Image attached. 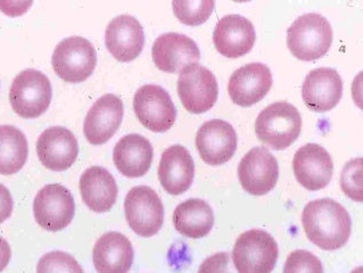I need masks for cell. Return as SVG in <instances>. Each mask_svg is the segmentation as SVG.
Segmentation results:
<instances>
[{"mask_svg":"<svg viewBox=\"0 0 363 273\" xmlns=\"http://www.w3.org/2000/svg\"><path fill=\"white\" fill-rule=\"evenodd\" d=\"M133 257V244L116 231L105 233L94 246V265L99 273H128Z\"/></svg>","mask_w":363,"mask_h":273,"instance_id":"cell-22","label":"cell"},{"mask_svg":"<svg viewBox=\"0 0 363 273\" xmlns=\"http://www.w3.org/2000/svg\"><path fill=\"white\" fill-rule=\"evenodd\" d=\"M80 193L84 204L96 213L112 210L118 199L116 179L106 169L91 167L80 178Z\"/></svg>","mask_w":363,"mask_h":273,"instance_id":"cell-24","label":"cell"},{"mask_svg":"<svg viewBox=\"0 0 363 273\" xmlns=\"http://www.w3.org/2000/svg\"><path fill=\"white\" fill-rule=\"evenodd\" d=\"M173 225L182 236L203 238L208 236L213 228V210L203 199H187L179 204L173 212Z\"/></svg>","mask_w":363,"mask_h":273,"instance_id":"cell-25","label":"cell"},{"mask_svg":"<svg viewBox=\"0 0 363 273\" xmlns=\"http://www.w3.org/2000/svg\"><path fill=\"white\" fill-rule=\"evenodd\" d=\"M105 45L118 62L133 61L144 49L145 33L142 24L130 15L113 18L105 31Z\"/></svg>","mask_w":363,"mask_h":273,"instance_id":"cell-16","label":"cell"},{"mask_svg":"<svg viewBox=\"0 0 363 273\" xmlns=\"http://www.w3.org/2000/svg\"><path fill=\"white\" fill-rule=\"evenodd\" d=\"M340 187L350 199L362 201V158H355L346 164L340 178Z\"/></svg>","mask_w":363,"mask_h":273,"instance_id":"cell-29","label":"cell"},{"mask_svg":"<svg viewBox=\"0 0 363 273\" xmlns=\"http://www.w3.org/2000/svg\"><path fill=\"white\" fill-rule=\"evenodd\" d=\"M302 223L308 240L321 250L343 247L351 236V216L334 199L310 201L303 210Z\"/></svg>","mask_w":363,"mask_h":273,"instance_id":"cell-1","label":"cell"},{"mask_svg":"<svg viewBox=\"0 0 363 273\" xmlns=\"http://www.w3.org/2000/svg\"><path fill=\"white\" fill-rule=\"evenodd\" d=\"M177 90L184 107L194 114L208 112L214 106L219 96L216 75L197 63L182 69Z\"/></svg>","mask_w":363,"mask_h":273,"instance_id":"cell-8","label":"cell"},{"mask_svg":"<svg viewBox=\"0 0 363 273\" xmlns=\"http://www.w3.org/2000/svg\"><path fill=\"white\" fill-rule=\"evenodd\" d=\"M75 203L69 190L60 184H47L33 201L35 221L45 230H63L74 218Z\"/></svg>","mask_w":363,"mask_h":273,"instance_id":"cell-9","label":"cell"},{"mask_svg":"<svg viewBox=\"0 0 363 273\" xmlns=\"http://www.w3.org/2000/svg\"><path fill=\"white\" fill-rule=\"evenodd\" d=\"M56 74L69 84L84 82L95 71V47L82 37H69L58 43L52 57Z\"/></svg>","mask_w":363,"mask_h":273,"instance_id":"cell-6","label":"cell"},{"mask_svg":"<svg viewBox=\"0 0 363 273\" xmlns=\"http://www.w3.org/2000/svg\"><path fill=\"white\" fill-rule=\"evenodd\" d=\"M12 257V250L6 239L0 237V272H3Z\"/></svg>","mask_w":363,"mask_h":273,"instance_id":"cell-33","label":"cell"},{"mask_svg":"<svg viewBox=\"0 0 363 273\" xmlns=\"http://www.w3.org/2000/svg\"><path fill=\"white\" fill-rule=\"evenodd\" d=\"M13 207L14 203L11 191L4 184H0V225L12 216Z\"/></svg>","mask_w":363,"mask_h":273,"instance_id":"cell-32","label":"cell"},{"mask_svg":"<svg viewBox=\"0 0 363 273\" xmlns=\"http://www.w3.org/2000/svg\"><path fill=\"white\" fill-rule=\"evenodd\" d=\"M123 113V103L118 96L107 94L99 98L84 118L86 140L95 146L107 143L121 126Z\"/></svg>","mask_w":363,"mask_h":273,"instance_id":"cell-17","label":"cell"},{"mask_svg":"<svg viewBox=\"0 0 363 273\" xmlns=\"http://www.w3.org/2000/svg\"><path fill=\"white\" fill-rule=\"evenodd\" d=\"M283 273H323V267L317 256L308 250H297L286 260Z\"/></svg>","mask_w":363,"mask_h":273,"instance_id":"cell-30","label":"cell"},{"mask_svg":"<svg viewBox=\"0 0 363 273\" xmlns=\"http://www.w3.org/2000/svg\"><path fill=\"white\" fill-rule=\"evenodd\" d=\"M37 273H84V270L72 255L55 250L39 260Z\"/></svg>","mask_w":363,"mask_h":273,"instance_id":"cell-28","label":"cell"},{"mask_svg":"<svg viewBox=\"0 0 363 273\" xmlns=\"http://www.w3.org/2000/svg\"><path fill=\"white\" fill-rule=\"evenodd\" d=\"M195 164L191 152L182 145H174L162 154L159 180L170 195H182L191 187Z\"/></svg>","mask_w":363,"mask_h":273,"instance_id":"cell-21","label":"cell"},{"mask_svg":"<svg viewBox=\"0 0 363 273\" xmlns=\"http://www.w3.org/2000/svg\"><path fill=\"white\" fill-rule=\"evenodd\" d=\"M272 86V73L262 63L247 64L233 73L228 91L231 101L242 107H250L262 101Z\"/></svg>","mask_w":363,"mask_h":273,"instance_id":"cell-19","label":"cell"},{"mask_svg":"<svg viewBox=\"0 0 363 273\" xmlns=\"http://www.w3.org/2000/svg\"><path fill=\"white\" fill-rule=\"evenodd\" d=\"M50 79L37 69H24L14 79L9 101L12 108L23 118H37L46 112L52 103Z\"/></svg>","mask_w":363,"mask_h":273,"instance_id":"cell-5","label":"cell"},{"mask_svg":"<svg viewBox=\"0 0 363 273\" xmlns=\"http://www.w3.org/2000/svg\"><path fill=\"white\" fill-rule=\"evenodd\" d=\"M237 133L228 122L211 120L199 128L196 147L203 161L213 167L230 161L237 150Z\"/></svg>","mask_w":363,"mask_h":273,"instance_id":"cell-12","label":"cell"},{"mask_svg":"<svg viewBox=\"0 0 363 273\" xmlns=\"http://www.w3.org/2000/svg\"><path fill=\"white\" fill-rule=\"evenodd\" d=\"M152 56L156 67L163 72L180 73L185 67L199 61L201 52L191 38L169 32L156 39Z\"/></svg>","mask_w":363,"mask_h":273,"instance_id":"cell-14","label":"cell"},{"mask_svg":"<svg viewBox=\"0 0 363 273\" xmlns=\"http://www.w3.org/2000/svg\"><path fill=\"white\" fill-rule=\"evenodd\" d=\"M28 155L26 135L13 126H0V174L12 176L22 170Z\"/></svg>","mask_w":363,"mask_h":273,"instance_id":"cell-26","label":"cell"},{"mask_svg":"<svg viewBox=\"0 0 363 273\" xmlns=\"http://www.w3.org/2000/svg\"><path fill=\"white\" fill-rule=\"evenodd\" d=\"M133 109L139 122L153 133H165L176 122L177 109L170 95L156 84H146L137 90Z\"/></svg>","mask_w":363,"mask_h":273,"instance_id":"cell-10","label":"cell"},{"mask_svg":"<svg viewBox=\"0 0 363 273\" xmlns=\"http://www.w3.org/2000/svg\"><path fill=\"white\" fill-rule=\"evenodd\" d=\"M37 154L41 164L48 170L67 171L78 157V140L67 128H48L38 139Z\"/></svg>","mask_w":363,"mask_h":273,"instance_id":"cell-15","label":"cell"},{"mask_svg":"<svg viewBox=\"0 0 363 273\" xmlns=\"http://www.w3.org/2000/svg\"><path fill=\"white\" fill-rule=\"evenodd\" d=\"M333 43V29L323 15H302L287 30V46L301 61H315L328 52Z\"/></svg>","mask_w":363,"mask_h":273,"instance_id":"cell-3","label":"cell"},{"mask_svg":"<svg viewBox=\"0 0 363 273\" xmlns=\"http://www.w3.org/2000/svg\"><path fill=\"white\" fill-rule=\"evenodd\" d=\"M293 170L297 182L310 191L328 186L332 180L334 163L323 146L308 144L301 147L293 160Z\"/></svg>","mask_w":363,"mask_h":273,"instance_id":"cell-13","label":"cell"},{"mask_svg":"<svg viewBox=\"0 0 363 273\" xmlns=\"http://www.w3.org/2000/svg\"><path fill=\"white\" fill-rule=\"evenodd\" d=\"M199 273H238L231 255L227 252L213 254L203 262Z\"/></svg>","mask_w":363,"mask_h":273,"instance_id":"cell-31","label":"cell"},{"mask_svg":"<svg viewBox=\"0 0 363 273\" xmlns=\"http://www.w3.org/2000/svg\"><path fill=\"white\" fill-rule=\"evenodd\" d=\"M128 225L140 237H152L161 230L164 206L155 190L138 186L128 193L124 201Z\"/></svg>","mask_w":363,"mask_h":273,"instance_id":"cell-7","label":"cell"},{"mask_svg":"<svg viewBox=\"0 0 363 273\" xmlns=\"http://www.w3.org/2000/svg\"><path fill=\"white\" fill-rule=\"evenodd\" d=\"M302 130V118L296 107L277 101L265 107L255 121V133L265 146L274 150L289 148Z\"/></svg>","mask_w":363,"mask_h":273,"instance_id":"cell-2","label":"cell"},{"mask_svg":"<svg viewBox=\"0 0 363 273\" xmlns=\"http://www.w3.org/2000/svg\"><path fill=\"white\" fill-rule=\"evenodd\" d=\"M343 96V80L337 71L330 67L312 69L302 86V98L313 112H328Z\"/></svg>","mask_w":363,"mask_h":273,"instance_id":"cell-18","label":"cell"},{"mask_svg":"<svg viewBox=\"0 0 363 273\" xmlns=\"http://www.w3.org/2000/svg\"><path fill=\"white\" fill-rule=\"evenodd\" d=\"M216 3L212 0H182L173 1V12L186 26H197L205 23L213 13Z\"/></svg>","mask_w":363,"mask_h":273,"instance_id":"cell-27","label":"cell"},{"mask_svg":"<svg viewBox=\"0 0 363 273\" xmlns=\"http://www.w3.org/2000/svg\"><path fill=\"white\" fill-rule=\"evenodd\" d=\"M238 178L242 187L251 195L270 193L279 178L277 158L264 147L252 148L238 165Z\"/></svg>","mask_w":363,"mask_h":273,"instance_id":"cell-11","label":"cell"},{"mask_svg":"<svg viewBox=\"0 0 363 273\" xmlns=\"http://www.w3.org/2000/svg\"><path fill=\"white\" fill-rule=\"evenodd\" d=\"M279 248L274 237L261 229L242 233L233 250L238 273H271L277 263Z\"/></svg>","mask_w":363,"mask_h":273,"instance_id":"cell-4","label":"cell"},{"mask_svg":"<svg viewBox=\"0 0 363 273\" xmlns=\"http://www.w3.org/2000/svg\"><path fill=\"white\" fill-rule=\"evenodd\" d=\"M257 39L251 21L242 15H227L216 24L213 43L216 50L225 57H242L251 52Z\"/></svg>","mask_w":363,"mask_h":273,"instance_id":"cell-20","label":"cell"},{"mask_svg":"<svg viewBox=\"0 0 363 273\" xmlns=\"http://www.w3.org/2000/svg\"><path fill=\"white\" fill-rule=\"evenodd\" d=\"M116 169L128 178L144 177L153 162V147L147 138L133 133L124 135L113 150Z\"/></svg>","mask_w":363,"mask_h":273,"instance_id":"cell-23","label":"cell"}]
</instances>
